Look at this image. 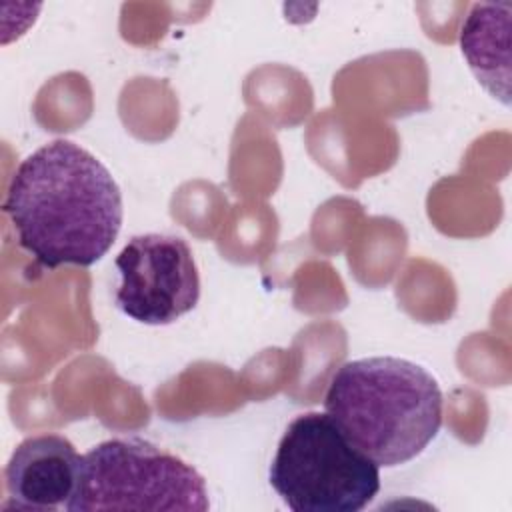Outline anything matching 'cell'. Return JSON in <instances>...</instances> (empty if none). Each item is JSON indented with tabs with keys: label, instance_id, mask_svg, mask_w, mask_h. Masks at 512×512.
<instances>
[{
	"label": "cell",
	"instance_id": "5b68a950",
	"mask_svg": "<svg viewBox=\"0 0 512 512\" xmlns=\"http://www.w3.org/2000/svg\"><path fill=\"white\" fill-rule=\"evenodd\" d=\"M116 306L128 318L166 326L196 308L200 274L188 242L172 234L132 236L116 256Z\"/></svg>",
	"mask_w": 512,
	"mask_h": 512
},
{
	"label": "cell",
	"instance_id": "6da1fadb",
	"mask_svg": "<svg viewBox=\"0 0 512 512\" xmlns=\"http://www.w3.org/2000/svg\"><path fill=\"white\" fill-rule=\"evenodd\" d=\"M4 212L18 244L48 270L88 268L122 228V192L110 170L72 140H52L12 172Z\"/></svg>",
	"mask_w": 512,
	"mask_h": 512
},
{
	"label": "cell",
	"instance_id": "277c9868",
	"mask_svg": "<svg viewBox=\"0 0 512 512\" xmlns=\"http://www.w3.org/2000/svg\"><path fill=\"white\" fill-rule=\"evenodd\" d=\"M210 508L206 482L180 456L136 436L110 438L82 456L68 512Z\"/></svg>",
	"mask_w": 512,
	"mask_h": 512
},
{
	"label": "cell",
	"instance_id": "7a4b0ae2",
	"mask_svg": "<svg viewBox=\"0 0 512 512\" xmlns=\"http://www.w3.org/2000/svg\"><path fill=\"white\" fill-rule=\"evenodd\" d=\"M444 396L436 378L416 362L368 356L334 370L324 396L326 414L380 468L420 456L442 428Z\"/></svg>",
	"mask_w": 512,
	"mask_h": 512
},
{
	"label": "cell",
	"instance_id": "52a82bcc",
	"mask_svg": "<svg viewBox=\"0 0 512 512\" xmlns=\"http://www.w3.org/2000/svg\"><path fill=\"white\" fill-rule=\"evenodd\" d=\"M510 2H476L460 26V50L484 90L510 106Z\"/></svg>",
	"mask_w": 512,
	"mask_h": 512
},
{
	"label": "cell",
	"instance_id": "8992f818",
	"mask_svg": "<svg viewBox=\"0 0 512 512\" xmlns=\"http://www.w3.org/2000/svg\"><path fill=\"white\" fill-rule=\"evenodd\" d=\"M82 456L60 434H40L22 440L4 470L10 502L4 508L52 512L68 508L76 494Z\"/></svg>",
	"mask_w": 512,
	"mask_h": 512
},
{
	"label": "cell",
	"instance_id": "3957f363",
	"mask_svg": "<svg viewBox=\"0 0 512 512\" xmlns=\"http://www.w3.org/2000/svg\"><path fill=\"white\" fill-rule=\"evenodd\" d=\"M268 480L294 512H358L380 492V466L326 412H304L286 426Z\"/></svg>",
	"mask_w": 512,
	"mask_h": 512
}]
</instances>
